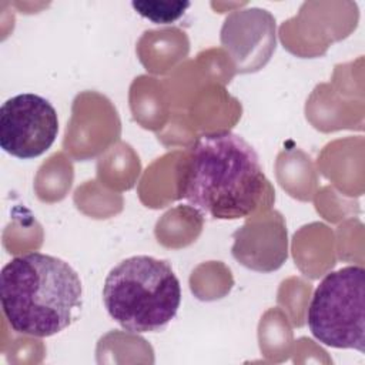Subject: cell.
<instances>
[{
    "instance_id": "obj_1",
    "label": "cell",
    "mask_w": 365,
    "mask_h": 365,
    "mask_svg": "<svg viewBox=\"0 0 365 365\" xmlns=\"http://www.w3.org/2000/svg\"><path fill=\"white\" fill-rule=\"evenodd\" d=\"M177 197L212 220H238L268 208L274 190L257 151L240 134L200 135L177 168Z\"/></svg>"
},
{
    "instance_id": "obj_2",
    "label": "cell",
    "mask_w": 365,
    "mask_h": 365,
    "mask_svg": "<svg viewBox=\"0 0 365 365\" xmlns=\"http://www.w3.org/2000/svg\"><path fill=\"white\" fill-rule=\"evenodd\" d=\"M83 287L68 262L43 252L10 259L0 274V301L10 328L46 338L66 329L81 308Z\"/></svg>"
},
{
    "instance_id": "obj_3",
    "label": "cell",
    "mask_w": 365,
    "mask_h": 365,
    "mask_svg": "<svg viewBox=\"0 0 365 365\" xmlns=\"http://www.w3.org/2000/svg\"><path fill=\"white\" fill-rule=\"evenodd\" d=\"M103 302L127 332H160L177 315L180 281L171 265L150 255L123 259L106 277Z\"/></svg>"
},
{
    "instance_id": "obj_4",
    "label": "cell",
    "mask_w": 365,
    "mask_h": 365,
    "mask_svg": "<svg viewBox=\"0 0 365 365\" xmlns=\"http://www.w3.org/2000/svg\"><path fill=\"white\" fill-rule=\"evenodd\" d=\"M312 336L322 345L365 351V269L346 265L315 288L307 315Z\"/></svg>"
},
{
    "instance_id": "obj_5",
    "label": "cell",
    "mask_w": 365,
    "mask_h": 365,
    "mask_svg": "<svg viewBox=\"0 0 365 365\" xmlns=\"http://www.w3.org/2000/svg\"><path fill=\"white\" fill-rule=\"evenodd\" d=\"M57 133V111L38 94H17L0 108V147L13 157L30 160L41 155L53 145Z\"/></svg>"
}]
</instances>
